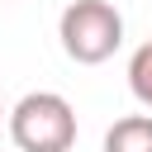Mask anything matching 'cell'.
<instances>
[{
	"label": "cell",
	"instance_id": "277c9868",
	"mask_svg": "<svg viewBox=\"0 0 152 152\" xmlns=\"http://www.w3.org/2000/svg\"><path fill=\"white\" fill-rule=\"evenodd\" d=\"M128 90L138 104L152 109V43H142L133 57H128Z\"/></svg>",
	"mask_w": 152,
	"mask_h": 152
},
{
	"label": "cell",
	"instance_id": "3957f363",
	"mask_svg": "<svg viewBox=\"0 0 152 152\" xmlns=\"http://www.w3.org/2000/svg\"><path fill=\"white\" fill-rule=\"evenodd\" d=\"M104 152H152V114H124L104 133Z\"/></svg>",
	"mask_w": 152,
	"mask_h": 152
},
{
	"label": "cell",
	"instance_id": "7a4b0ae2",
	"mask_svg": "<svg viewBox=\"0 0 152 152\" xmlns=\"http://www.w3.org/2000/svg\"><path fill=\"white\" fill-rule=\"evenodd\" d=\"M10 138L19 152H71L76 142V109L57 90H28L10 109Z\"/></svg>",
	"mask_w": 152,
	"mask_h": 152
},
{
	"label": "cell",
	"instance_id": "5b68a950",
	"mask_svg": "<svg viewBox=\"0 0 152 152\" xmlns=\"http://www.w3.org/2000/svg\"><path fill=\"white\" fill-rule=\"evenodd\" d=\"M0 119H5V104H0Z\"/></svg>",
	"mask_w": 152,
	"mask_h": 152
},
{
	"label": "cell",
	"instance_id": "6da1fadb",
	"mask_svg": "<svg viewBox=\"0 0 152 152\" xmlns=\"http://www.w3.org/2000/svg\"><path fill=\"white\" fill-rule=\"evenodd\" d=\"M57 38H62V52L71 62L100 66L124 43V14L109 0H71L57 19Z\"/></svg>",
	"mask_w": 152,
	"mask_h": 152
}]
</instances>
